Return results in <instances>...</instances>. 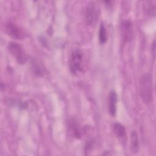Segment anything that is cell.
Instances as JSON below:
<instances>
[{
    "mask_svg": "<svg viewBox=\"0 0 156 156\" xmlns=\"http://www.w3.org/2000/svg\"><path fill=\"white\" fill-rule=\"evenodd\" d=\"M140 95L145 104H149L153 99V83L152 76L144 74L141 76L139 83Z\"/></svg>",
    "mask_w": 156,
    "mask_h": 156,
    "instance_id": "obj_1",
    "label": "cell"
},
{
    "mask_svg": "<svg viewBox=\"0 0 156 156\" xmlns=\"http://www.w3.org/2000/svg\"><path fill=\"white\" fill-rule=\"evenodd\" d=\"M69 68L71 73L76 76H79L83 69V55L80 49L72 51L69 59Z\"/></svg>",
    "mask_w": 156,
    "mask_h": 156,
    "instance_id": "obj_2",
    "label": "cell"
},
{
    "mask_svg": "<svg viewBox=\"0 0 156 156\" xmlns=\"http://www.w3.org/2000/svg\"><path fill=\"white\" fill-rule=\"evenodd\" d=\"M8 50L18 63L23 65L26 63L27 56L21 44L15 41H10L8 44Z\"/></svg>",
    "mask_w": 156,
    "mask_h": 156,
    "instance_id": "obj_3",
    "label": "cell"
},
{
    "mask_svg": "<svg viewBox=\"0 0 156 156\" xmlns=\"http://www.w3.org/2000/svg\"><path fill=\"white\" fill-rule=\"evenodd\" d=\"M99 16L98 7L94 2L90 3L86 7L85 13V20L86 23L89 26L94 25L98 21Z\"/></svg>",
    "mask_w": 156,
    "mask_h": 156,
    "instance_id": "obj_4",
    "label": "cell"
},
{
    "mask_svg": "<svg viewBox=\"0 0 156 156\" xmlns=\"http://www.w3.org/2000/svg\"><path fill=\"white\" fill-rule=\"evenodd\" d=\"M5 31L13 39L23 40L24 38V32L23 29L12 21H9L5 23Z\"/></svg>",
    "mask_w": 156,
    "mask_h": 156,
    "instance_id": "obj_5",
    "label": "cell"
},
{
    "mask_svg": "<svg viewBox=\"0 0 156 156\" xmlns=\"http://www.w3.org/2000/svg\"><path fill=\"white\" fill-rule=\"evenodd\" d=\"M121 32L123 41L128 42L131 40L133 35V26L129 20H124L121 24Z\"/></svg>",
    "mask_w": 156,
    "mask_h": 156,
    "instance_id": "obj_6",
    "label": "cell"
},
{
    "mask_svg": "<svg viewBox=\"0 0 156 156\" xmlns=\"http://www.w3.org/2000/svg\"><path fill=\"white\" fill-rule=\"evenodd\" d=\"M117 94L115 91L111 90L108 96V110L112 116H115L116 113Z\"/></svg>",
    "mask_w": 156,
    "mask_h": 156,
    "instance_id": "obj_7",
    "label": "cell"
},
{
    "mask_svg": "<svg viewBox=\"0 0 156 156\" xmlns=\"http://www.w3.org/2000/svg\"><path fill=\"white\" fill-rule=\"evenodd\" d=\"M68 127L72 135L76 138H80L82 136V131L79 124L74 119H71L68 121Z\"/></svg>",
    "mask_w": 156,
    "mask_h": 156,
    "instance_id": "obj_8",
    "label": "cell"
},
{
    "mask_svg": "<svg viewBox=\"0 0 156 156\" xmlns=\"http://www.w3.org/2000/svg\"><path fill=\"white\" fill-rule=\"evenodd\" d=\"M113 130L115 135L119 138H124L126 135V130L124 126L119 123L115 122L113 126Z\"/></svg>",
    "mask_w": 156,
    "mask_h": 156,
    "instance_id": "obj_9",
    "label": "cell"
},
{
    "mask_svg": "<svg viewBox=\"0 0 156 156\" xmlns=\"http://www.w3.org/2000/svg\"><path fill=\"white\" fill-rule=\"evenodd\" d=\"M130 147L132 152L137 153L139 151V140L136 131L133 130L130 135Z\"/></svg>",
    "mask_w": 156,
    "mask_h": 156,
    "instance_id": "obj_10",
    "label": "cell"
},
{
    "mask_svg": "<svg viewBox=\"0 0 156 156\" xmlns=\"http://www.w3.org/2000/svg\"><path fill=\"white\" fill-rule=\"evenodd\" d=\"M99 41L101 44H104L107 40V33L105 28V26L103 22L100 24L99 29Z\"/></svg>",
    "mask_w": 156,
    "mask_h": 156,
    "instance_id": "obj_11",
    "label": "cell"
},
{
    "mask_svg": "<svg viewBox=\"0 0 156 156\" xmlns=\"http://www.w3.org/2000/svg\"><path fill=\"white\" fill-rule=\"evenodd\" d=\"M32 69L34 70V72L35 73V74L40 76L43 74V71H42V69L41 68L40 66L38 65V63L34 62V63H32Z\"/></svg>",
    "mask_w": 156,
    "mask_h": 156,
    "instance_id": "obj_12",
    "label": "cell"
},
{
    "mask_svg": "<svg viewBox=\"0 0 156 156\" xmlns=\"http://www.w3.org/2000/svg\"><path fill=\"white\" fill-rule=\"evenodd\" d=\"M151 53L152 55L153 58H155V41H154V42L152 43V45L151 46Z\"/></svg>",
    "mask_w": 156,
    "mask_h": 156,
    "instance_id": "obj_13",
    "label": "cell"
}]
</instances>
